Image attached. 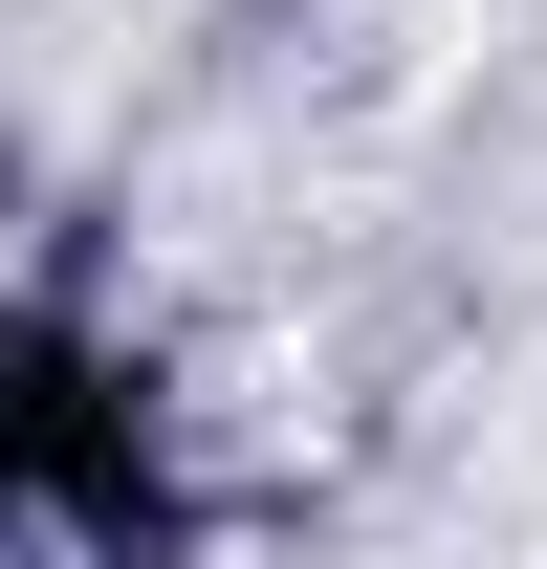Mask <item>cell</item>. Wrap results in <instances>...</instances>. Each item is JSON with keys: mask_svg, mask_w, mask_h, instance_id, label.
Returning a JSON list of instances; mask_svg holds the SVG:
<instances>
[{"mask_svg": "<svg viewBox=\"0 0 547 569\" xmlns=\"http://www.w3.org/2000/svg\"><path fill=\"white\" fill-rule=\"evenodd\" d=\"M153 526H176V482H153L132 372L0 307V569H153Z\"/></svg>", "mask_w": 547, "mask_h": 569, "instance_id": "cell-1", "label": "cell"}]
</instances>
